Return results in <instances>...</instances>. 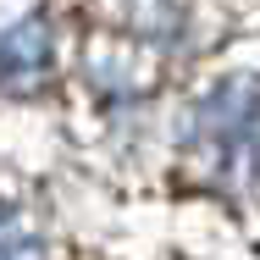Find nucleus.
I'll return each instance as SVG.
<instances>
[{"instance_id": "f257e3e1", "label": "nucleus", "mask_w": 260, "mask_h": 260, "mask_svg": "<svg viewBox=\"0 0 260 260\" xmlns=\"http://www.w3.org/2000/svg\"><path fill=\"white\" fill-rule=\"evenodd\" d=\"M194 150L210 177L260 188V83L238 78L216 89L194 116Z\"/></svg>"}, {"instance_id": "f03ea898", "label": "nucleus", "mask_w": 260, "mask_h": 260, "mask_svg": "<svg viewBox=\"0 0 260 260\" xmlns=\"http://www.w3.org/2000/svg\"><path fill=\"white\" fill-rule=\"evenodd\" d=\"M0 260H45L39 233H34L17 210H6V205H0Z\"/></svg>"}]
</instances>
